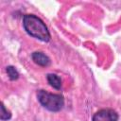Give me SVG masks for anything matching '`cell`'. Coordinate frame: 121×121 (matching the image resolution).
Returning <instances> with one entry per match:
<instances>
[{"label": "cell", "mask_w": 121, "mask_h": 121, "mask_svg": "<svg viewBox=\"0 0 121 121\" xmlns=\"http://www.w3.org/2000/svg\"><path fill=\"white\" fill-rule=\"evenodd\" d=\"M23 26L30 36L43 42H48L50 40V33L47 26L36 15L26 14L23 18Z\"/></svg>", "instance_id": "6da1fadb"}, {"label": "cell", "mask_w": 121, "mask_h": 121, "mask_svg": "<svg viewBox=\"0 0 121 121\" xmlns=\"http://www.w3.org/2000/svg\"><path fill=\"white\" fill-rule=\"evenodd\" d=\"M39 102L47 110L51 112H59L64 105L63 96L57 94H51L44 90H40L37 93Z\"/></svg>", "instance_id": "7a4b0ae2"}, {"label": "cell", "mask_w": 121, "mask_h": 121, "mask_svg": "<svg viewBox=\"0 0 121 121\" xmlns=\"http://www.w3.org/2000/svg\"><path fill=\"white\" fill-rule=\"evenodd\" d=\"M118 114L112 109H102L93 116V121H117Z\"/></svg>", "instance_id": "3957f363"}, {"label": "cell", "mask_w": 121, "mask_h": 121, "mask_svg": "<svg viewBox=\"0 0 121 121\" xmlns=\"http://www.w3.org/2000/svg\"><path fill=\"white\" fill-rule=\"evenodd\" d=\"M31 58L34 60V62L40 66H48L50 64L49 58L43 52H34L32 53Z\"/></svg>", "instance_id": "277c9868"}, {"label": "cell", "mask_w": 121, "mask_h": 121, "mask_svg": "<svg viewBox=\"0 0 121 121\" xmlns=\"http://www.w3.org/2000/svg\"><path fill=\"white\" fill-rule=\"evenodd\" d=\"M46 78H47V81L50 84V86H52L53 88H55L57 90H60L61 88V80H60V78L57 75H55V74H48Z\"/></svg>", "instance_id": "5b68a950"}, {"label": "cell", "mask_w": 121, "mask_h": 121, "mask_svg": "<svg viewBox=\"0 0 121 121\" xmlns=\"http://www.w3.org/2000/svg\"><path fill=\"white\" fill-rule=\"evenodd\" d=\"M7 73H8L9 78L11 80H15L19 78V73L15 69V67H13V66H8L7 67Z\"/></svg>", "instance_id": "8992f818"}, {"label": "cell", "mask_w": 121, "mask_h": 121, "mask_svg": "<svg viewBox=\"0 0 121 121\" xmlns=\"http://www.w3.org/2000/svg\"><path fill=\"white\" fill-rule=\"evenodd\" d=\"M10 116H11L10 115V112L9 111H7L6 108H5V106L2 104V106H1V114H0L1 120H8V119L10 118Z\"/></svg>", "instance_id": "52a82bcc"}]
</instances>
